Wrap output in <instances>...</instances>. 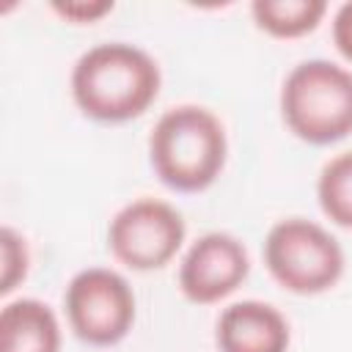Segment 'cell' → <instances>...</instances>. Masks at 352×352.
Segmentation results:
<instances>
[{
	"label": "cell",
	"mask_w": 352,
	"mask_h": 352,
	"mask_svg": "<svg viewBox=\"0 0 352 352\" xmlns=\"http://www.w3.org/2000/svg\"><path fill=\"white\" fill-rule=\"evenodd\" d=\"M228 157L223 121L201 104H176L165 110L148 135V160L157 179L176 192H201L212 187Z\"/></svg>",
	"instance_id": "obj_2"
},
{
	"label": "cell",
	"mask_w": 352,
	"mask_h": 352,
	"mask_svg": "<svg viewBox=\"0 0 352 352\" xmlns=\"http://www.w3.org/2000/svg\"><path fill=\"white\" fill-rule=\"evenodd\" d=\"M286 316L261 300H239L220 311L214 344L220 352H289Z\"/></svg>",
	"instance_id": "obj_8"
},
{
	"label": "cell",
	"mask_w": 352,
	"mask_h": 352,
	"mask_svg": "<svg viewBox=\"0 0 352 352\" xmlns=\"http://www.w3.org/2000/svg\"><path fill=\"white\" fill-rule=\"evenodd\" d=\"M162 85L157 60L129 44L104 41L85 50L72 69V99L82 116L102 124H124L143 116Z\"/></svg>",
	"instance_id": "obj_1"
},
{
	"label": "cell",
	"mask_w": 352,
	"mask_h": 352,
	"mask_svg": "<svg viewBox=\"0 0 352 352\" xmlns=\"http://www.w3.org/2000/svg\"><path fill=\"white\" fill-rule=\"evenodd\" d=\"M60 322L55 311L36 300L19 297L0 311V352H58Z\"/></svg>",
	"instance_id": "obj_9"
},
{
	"label": "cell",
	"mask_w": 352,
	"mask_h": 352,
	"mask_svg": "<svg viewBox=\"0 0 352 352\" xmlns=\"http://www.w3.org/2000/svg\"><path fill=\"white\" fill-rule=\"evenodd\" d=\"M63 311L80 341L91 346H113L129 336L138 302L121 272L110 267H88L66 283Z\"/></svg>",
	"instance_id": "obj_5"
},
{
	"label": "cell",
	"mask_w": 352,
	"mask_h": 352,
	"mask_svg": "<svg viewBox=\"0 0 352 352\" xmlns=\"http://www.w3.org/2000/svg\"><path fill=\"white\" fill-rule=\"evenodd\" d=\"M187 236L182 212L160 198H135L107 226V248L118 264L135 272L162 270L176 258Z\"/></svg>",
	"instance_id": "obj_6"
},
{
	"label": "cell",
	"mask_w": 352,
	"mask_h": 352,
	"mask_svg": "<svg viewBox=\"0 0 352 352\" xmlns=\"http://www.w3.org/2000/svg\"><path fill=\"white\" fill-rule=\"evenodd\" d=\"M52 11L74 25H91L96 19H102L104 14L113 11V0H66V3H52Z\"/></svg>",
	"instance_id": "obj_13"
},
{
	"label": "cell",
	"mask_w": 352,
	"mask_h": 352,
	"mask_svg": "<svg viewBox=\"0 0 352 352\" xmlns=\"http://www.w3.org/2000/svg\"><path fill=\"white\" fill-rule=\"evenodd\" d=\"M264 267L292 294H322L344 275V248L324 226L286 217L264 236Z\"/></svg>",
	"instance_id": "obj_4"
},
{
	"label": "cell",
	"mask_w": 352,
	"mask_h": 352,
	"mask_svg": "<svg viewBox=\"0 0 352 352\" xmlns=\"http://www.w3.org/2000/svg\"><path fill=\"white\" fill-rule=\"evenodd\" d=\"M248 272V248L226 231H209L184 250L179 264V292L195 305H212L234 294Z\"/></svg>",
	"instance_id": "obj_7"
},
{
	"label": "cell",
	"mask_w": 352,
	"mask_h": 352,
	"mask_svg": "<svg viewBox=\"0 0 352 352\" xmlns=\"http://www.w3.org/2000/svg\"><path fill=\"white\" fill-rule=\"evenodd\" d=\"M333 44L336 50L352 63V0L341 3L338 11L333 14Z\"/></svg>",
	"instance_id": "obj_14"
},
{
	"label": "cell",
	"mask_w": 352,
	"mask_h": 352,
	"mask_svg": "<svg viewBox=\"0 0 352 352\" xmlns=\"http://www.w3.org/2000/svg\"><path fill=\"white\" fill-rule=\"evenodd\" d=\"M30 267V253L25 236H19L11 226L0 231V294H11L25 278Z\"/></svg>",
	"instance_id": "obj_12"
},
{
	"label": "cell",
	"mask_w": 352,
	"mask_h": 352,
	"mask_svg": "<svg viewBox=\"0 0 352 352\" xmlns=\"http://www.w3.org/2000/svg\"><path fill=\"white\" fill-rule=\"evenodd\" d=\"M316 198L324 217L341 228H352V148L330 157L316 179Z\"/></svg>",
	"instance_id": "obj_11"
},
{
	"label": "cell",
	"mask_w": 352,
	"mask_h": 352,
	"mask_svg": "<svg viewBox=\"0 0 352 352\" xmlns=\"http://www.w3.org/2000/svg\"><path fill=\"white\" fill-rule=\"evenodd\" d=\"M253 22L275 38H300L319 28L327 14L324 0H253Z\"/></svg>",
	"instance_id": "obj_10"
},
{
	"label": "cell",
	"mask_w": 352,
	"mask_h": 352,
	"mask_svg": "<svg viewBox=\"0 0 352 352\" xmlns=\"http://www.w3.org/2000/svg\"><path fill=\"white\" fill-rule=\"evenodd\" d=\"M280 116L311 146L344 140L352 135V69L324 58L297 63L280 85Z\"/></svg>",
	"instance_id": "obj_3"
}]
</instances>
